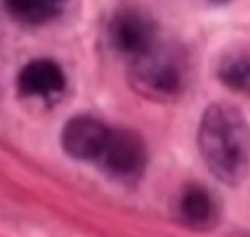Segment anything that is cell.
Instances as JSON below:
<instances>
[{
	"instance_id": "1",
	"label": "cell",
	"mask_w": 250,
	"mask_h": 237,
	"mask_svg": "<svg viewBox=\"0 0 250 237\" xmlns=\"http://www.w3.org/2000/svg\"><path fill=\"white\" fill-rule=\"evenodd\" d=\"M201 156L227 185H240L250 170V125L245 115L232 105H208L198 125Z\"/></svg>"
},
{
	"instance_id": "2",
	"label": "cell",
	"mask_w": 250,
	"mask_h": 237,
	"mask_svg": "<svg viewBox=\"0 0 250 237\" xmlns=\"http://www.w3.org/2000/svg\"><path fill=\"white\" fill-rule=\"evenodd\" d=\"M185 58L183 52L175 47L159 44L148 47L146 52H141L130 63V84L141 97L148 99H175L180 91L185 89Z\"/></svg>"
},
{
	"instance_id": "3",
	"label": "cell",
	"mask_w": 250,
	"mask_h": 237,
	"mask_svg": "<svg viewBox=\"0 0 250 237\" xmlns=\"http://www.w3.org/2000/svg\"><path fill=\"white\" fill-rule=\"evenodd\" d=\"M109 42L117 52H125L130 58L146 52L156 44V23L144 11L123 8L109 21Z\"/></svg>"
},
{
	"instance_id": "4",
	"label": "cell",
	"mask_w": 250,
	"mask_h": 237,
	"mask_svg": "<svg viewBox=\"0 0 250 237\" xmlns=\"http://www.w3.org/2000/svg\"><path fill=\"white\" fill-rule=\"evenodd\" d=\"M99 162L112 177L133 180L146 167V146L133 130H109Z\"/></svg>"
},
{
	"instance_id": "5",
	"label": "cell",
	"mask_w": 250,
	"mask_h": 237,
	"mask_svg": "<svg viewBox=\"0 0 250 237\" xmlns=\"http://www.w3.org/2000/svg\"><path fill=\"white\" fill-rule=\"evenodd\" d=\"M107 138H109V128L102 120L89 117V115H78L73 120H68L65 128H62V136H60L65 154H70L73 159H81V162L99 159L107 146Z\"/></svg>"
},
{
	"instance_id": "6",
	"label": "cell",
	"mask_w": 250,
	"mask_h": 237,
	"mask_svg": "<svg viewBox=\"0 0 250 237\" xmlns=\"http://www.w3.org/2000/svg\"><path fill=\"white\" fill-rule=\"evenodd\" d=\"M21 97H55L65 89V73L52 60H31L19 73Z\"/></svg>"
},
{
	"instance_id": "7",
	"label": "cell",
	"mask_w": 250,
	"mask_h": 237,
	"mask_svg": "<svg viewBox=\"0 0 250 237\" xmlns=\"http://www.w3.org/2000/svg\"><path fill=\"white\" fill-rule=\"evenodd\" d=\"M180 214L193 227H211L216 222V201L203 185H188L180 195Z\"/></svg>"
},
{
	"instance_id": "8",
	"label": "cell",
	"mask_w": 250,
	"mask_h": 237,
	"mask_svg": "<svg viewBox=\"0 0 250 237\" xmlns=\"http://www.w3.org/2000/svg\"><path fill=\"white\" fill-rule=\"evenodd\" d=\"M8 13L21 23H47L65 8V0H3Z\"/></svg>"
},
{
	"instance_id": "9",
	"label": "cell",
	"mask_w": 250,
	"mask_h": 237,
	"mask_svg": "<svg viewBox=\"0 0 250 237\" xmlns=\"http://www.w3.org/2000/svg\"><path fill=\"white\" fill-rule=\"evenodd\" d=\"M216 73H219V81H222L227 89L250 97V52H245V50L229 52L222 63H219Z\"/></svg>"
},
{
	"instance_id": "10",
	"label": "cell",
	"mask_w": 250,
	"mask_h": 237,
	"mask_svg": "<svg viewBox=\"0 0 250 237\" xmlns=\"http://www.w3.org/2000/svg\"><path fill=\"white\" fill-rule=\"evenodd\" d=\"M214 3H229V0H214Z\"/></svg>"
}]
</instances>
